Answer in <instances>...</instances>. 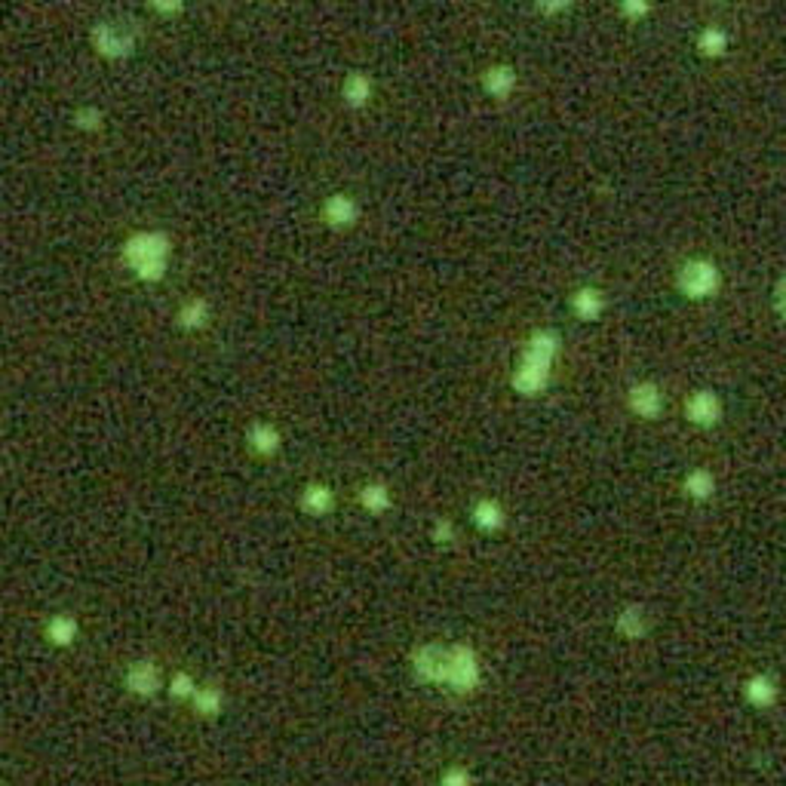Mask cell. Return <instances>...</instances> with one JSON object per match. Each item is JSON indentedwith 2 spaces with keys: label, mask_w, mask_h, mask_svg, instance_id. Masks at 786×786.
I'll return each mask as SVG.
<instances>
[{
  "label": "cell",
  "mask_w": 786,
  "mask_h": 786,
  "mask_svg": "<svg viewBox=\"0 0 786 786\" xmlns=\"http://www.w3.org/2000/svg\"><path fill=\"white\" fill-rule=\"evenodd\" d=\"M123 686L132 697L148 700L163 688V670H160L154 661H148V657H139V661H132L130 666H126Z\"/></svg>",
  "instance_id": "cell-8"
},
{
  "label": "cell",
  "mask_w": 786,
  "mask_h": 786,
  "mask_svg": "<svg viewBox=\"0 0 786 786\" xmlns=\"http://www.w3.org/2000/svg\"><path fill=\"white\" fill-rule=\"evenodd\" d=\"M449 661H452V645L443 642H424L412 652V676L421 686H445L449 679Z\"/></svg>",
  "instance_id": "cell-5"
},
{
  "label": "cell",
  "mask_w": 786,
  "mask_h": 786,
  "mask_svg": "<svg viewBox=\"0 0 786 786\" xmlns=\"http://www.w3.org/2000/svg\"><path fill=\"white\" fill-rule=\"evenodd\" d=\"M148 6H151V10H154L157 16H166V19H173V16L184 13L188 0H148Z\"/></svg>",
  "instance_id": "cell-30"
},
{
  "label": "cell",
  "mask_w": 786,
  "mask_h": 786,
  "mask_svg": "<svg viewBox=\"0 0 786 786\" xmlns=\"http://www.w3.org/2000/svg\"><path fill=\"white\" fill-rule=\"evenodd\" d=\"M175 323L184 332H203L209 323H213V304H209L203 295H194V299L182 301L179 314H175Z\"/></svg>",
  "instance_id": "cell-17"
},
{
  "label": "cell",
  "mask_w": 786,
  "mask_h": 786,
  "mask_svg": "<svg viewBox=\"0 0 786 786\" xmlns=\"http://www.w3.org/2000/svg\"><path fill=\"white\" fill-rule=\"evenodd\" d=\"M173 261V234L163 227H141L121 243V265L139 283H163Z\"/></svg>",
  "instance_id": "cell-1"
},
{
  "label": "cell",
  "mask_w": 786,
  "mask_h": 786,
  "mask_svg": "<svg viewBox=\"0 0 786 786\" xmlns=\"http://www.w3.org/2000/svg\"><path fill=\"white\" fill-rule=\"evenodd\" d=\"M470 519H473V526L483 531V535H498V531L507 526V510H504L501 501H495V498H479L470 510Z\"/></svg>",
  "instance_id": "cell-16"
},
{
  "label": "cell",
  "mask_w": 786,
  "mask_h": 786,
  "mask_svg": "<svg viewBox=\"0 0 786 786\" xmlns=\"http://www.w3.org/2000/svg\"><path fill=\"white\" fill-rule=\"evenodd\" d=\"M676 289L688 301H707L722 289V270L713 258H688L676 270Z\"/></svg>",
  "instance_id": "cell-4"
},
{
  "label": "cell",
  "mask_w": 786,
  "mask_h": 786,
  "mask_svg": "<svg viewBox=\"0 0 786 786\" xmlns=\"http://www.w3.org/2000/svg\"><path fill=\"white\" fill-rule=\"evenodd\" d=\"M188 704L194 709V716H200V719H218L225 709V691L218 686H200L197 695H194Z\"/></svg>",
  "instance_id": "cell-21"
},
{
  "label": "cell",
  "mask_w": 786,
  "mask_h": 786,
  "mask_svg": "<svg viewBox=\"0 0 786 786\" xmlns=\"http://www.w3.org/2000/svg\"><path fill=\"white\" fill-rule=\"evenodd\" d=\"M774 310L781 314V320L786 323V274L774 283Z\"/></svg>",
  "instance_id": "cell-32"
},
{
  "label": "cell",
  "mask_w": 786,
  "mask_h": 786,
  "mask_svg": "<svg viewBox=\"0 0 786 786\" xmlns=\"http://www.w3.org/2000/svg\"><path fill=\"white\" fill-rule=\"evenodd\" d=\"M695 47L704 58H722L728 53V34H725V28H719V25H707V28L697 34Z\"/></svg>",
  "instance_id": "cell-24"
},
{
  "label": "cell",
  "mask_w": 786,
  "mask_h": 786,
  "mask_svg": "<svg viewBox=\"0 0 786 786\" xmlns=\"http://www.w3.org/2000/svg\"><path fill=\"white\" fill-rule=\"evenodd\" d=\"M777 697H781V686L777 679H771L768 673H753L747 682H743V700L756 709H765V707H774Z\"/></svg>",
  "instance_id": "cell-15"
},
{
  "label": "cell",
  "mask_w": 786,
  "mask_h": 786,
  "mask_svg": "<svg viewBox=\"0 0 786 786\" xmlns=\"http://www.w3.org/2000/svg\"><path fill=\"white\" fill-rule=\"evenodd\" d=\"M479 686H483V664H479L477 648L464 645V642H455L445 688H452L455 695H473Z\"/></svg>",
  "instance_id": "cell-6"
},
{
  "label": "cell",
  "mask_w": 786,
  "mask_h": 786,
  "mask_svg": "<svg viewBox=\"0 0 786 786\" xmlns=\"http://www.w3.org/2000/svg\"><path fill=\"white\" fill-rule=\"evenodd\" d=\"M78 633H80L78 618H74V614H65V612L53 614V618L44 624V636H47L49 645H56V648H71L74 642H78Z\"/></svg>",
  "instance_id": "cell-20"
},
{
  "label": "cell",
  "mask_w": 786,
  "mask_h": 786,
  "mask_svg": "<svg viewBox=\"0 0 786 786\" xmlns=\"http://www.w3.org/2000/svg\"><path fill=\"white\" fill-rule=\"evenodd\" d=\"M452 538H455L452 519H436L434 522V540H436V544H452Z\"/></svg>",
  "instance_id": "cell-31"
},
{
  "label": "cell",
  "mask_w": 786,
  "mask_h": 786,
  "mask_svg": "<svg viewBox=\"0 0 786 786\" xmlns=\"http://www.w3.org/2000/svg\"><path fill=\"white\" fill-rule=\"evenodd\" d=\"M574 6V0H535V13L544 19H560Z\"/></svg>",
  "instance_id": "cell-29"
},
{
  "label": "cell",
  "mask_w": 786,
  "mask_h": 786,
  "mask_svg": "<svg viewBox=\"0 0 786 786\" xmlns=\"http://www.w3.org/2000/svg\"><path fill=\"white\" fill-rule=\"evenodd\" d=\"M725 415V405H722V396L716 391H695L686 400V418L688 424H695L700 430H709L716 427Z\"/></svg>",
  "instance_id": "cell-9"
},
{
  "label": "cell",
  "mask_w": 786,
  "mask_h": 786,
  "mask_svg": "<svg viewBox=\"0 0 786 786\" xmlns=\"http://www.w3.org/2000/svg\"><path fill=\"white\" fill-rule=\"evenodd\" d=\"M682 492H686L691 501L704 504L709 501V498L716 495V477L709 473L707 467H695L686 473V479H682Z\"/></svg>",
  "instance_id": "cell-23"
},
{
  "label": "cell",
  "mask_w": 786,
  "mask_h": 786,
  "mask_svg": "<svg viewBox=\"0 0 786 786\" xmlns=\"http://www.w3.org/2000/svg\"><path fill=\"white\" fill-rule=\"evenodd\" d=\"M517 87H519V71L510 62H495L479 74V89L495 101H507L517 92Z\"/></svg>",
  "instance_id": "cell-10"
},
{
  "label": "cell",
  "mask_w": 786,
  "mask_h": 786,
  "mask_svg": "<svg viewBox=\"0 0 786 786\" xmlns=\"http://www.w3.org/2000/svg\"><path fill=\"white\" fill-rule=\"evenodd\" d=\"M614 630H618L624 639H645L648 630H652V621H648L645 608L639 603H630V605H624L618 612V618H614Z\"/></svg>",
  "instance_id": "cell-18"
},
{
  "label": "cell",
  "mask_w": 786,
  "mask_h": 786,
  "mask_svg": "<svg viewBox=\"0 0 786 786\" xmlns=\"http://www.w3.org/2000/svg\"><path fill=\"white\" fill-rule=\"evenodd\" d=\"M569 308H571V314L581 320V323H596V320L605 314L608 299H605V292L599 289V286L587 283V286H578V289L571 292Z\"/></svg>",
  "instance_id": "cell-12"
},
{
  "label": "cell",
  "mask_w": 786,
  "mask_h": 786,
  "mask_svg": "<svg viewBox=\"0 0 786 786\" xmlns=\"http://www.w3.org/2000/svg\"><path fill=\"white\" fill-rule=\"evenodd\" d=\"M562 351V335L556 329H535L529 335L526 348L519 353V362L510 375V387L513 393L519 396H538L547 391L553 378V366L556 357Z\"/></svg>",
  "instance_id": "cell-2"
},
{
  "label": "cell",
  "mask_w": 786,
  "mask_h": 786,
  "mask_svg": "<svg viewBox=\"0 0 786 786\" xmlns=\"http://www.w3.org/2000/svg\"><path fill=\"white\" fill-rule=\"evenodd\" d=\"M627 405L636 418L652 421L664 412V393L655 382H636L627 391Z\"/></svg>",
  "instance_id": "cell-11"
},
{
  "label": "cell",
  "mask_w": 786,
  "mask_h": 786,
  "mask_svg": "<svg viewBox=\"0 0 786 786\" xmlns=\"http://www.w3.org/2000/svg\"><path fill=\"white\" fill-rule=\"evenodd\" d=\"M320 218H323V225L329 227V231H353V227L360 225L362 218V206L360 200L353 197V194H344V191H335L329 194V197H323V203H320Z\"/></svg>",
  "instance_id": "cell-7"
},
{
  "label": "cell",
  "mask_w": 786,
  "mask_h": 786,
  "mask_svg": "<svg viewBox=\"0 0 786 786\" xmlns=\"http://www.w3.org/2000/svg\"><path fill=\"white\" fill-rule=\"evenodd\" d=\"M246 445L258 458H274V455L283 449V434H280V427L270 424V421H252L246 427Z\"/></svg>",
  "instance_id": "cell-14"
},
{
  "label": "cell",
  "mask_w": 786,
  "mask_h": 786,
  "mask_svg": "<svg viewBox=\"0 0 786 786\" xmlns=\"http://www.w3.org/2000/svg\"><path fill=\"white\" fill-rule=\"evenodd\" d=\"M618 6H621V16L627 22H645L655 10L652 0H618Z\"/></svg>",
  "instance_id": "cell-27"
},
{
  "label": "cell",
  "mask_w": 786,
  "mask_h": 786,
  "mask_svg": "<svg viewBox=\"0 0 786 786\" xmlns=\"http://www.w3.org/2000/svg\"><path fill=\"white\" fill-rule=\"evenodd\" d=\"M360 507L366 513H372V517H382V513H387L393 507V495H391V486L387 483H366L360 488Z\"/></svg>",
  "instance_id": "cell-22"
},
{
  "label": "cell",
  "mask_w": 786,
  "mask_h": 786,
  "mask_svg": "<svg viewBox=\"0 0 786 786\" xmlns=\"http://www.w3.org/2000/svg\"><path fill=\"white\" fill-rule=\"evenodd\" d=\"M89 47L105 62H123V58L135 56V49H139V34L126 22L101 19L89 28Z\"/></svg>",
  "instance_id": "cell-3"
},
{
  "label": "cell",
  "mask_w": 786,
  "mask_h": 786,
  "mask_svg": "<svg viewBox=\"0 0 786 786\" xmlns=\"http://www.w3.org/2000/svg\"><path fill=\"white\" fill-rule=\"evenodd\" d=\"M105 121H108L105 108L92 105V101H87V105H78V108H74V114H71L74 130H80L87 135H96V132L105 130Z\"/></svg>",
  "instance_id": "cell-25"
},
{
  "label": "cell",
  "mask_w": 786,
  "mask_h": 786,
  "mask_svg": "<svg viewBox=\"0 0 786 786\" xmlns=\"http://www.w3.org/2000/svg\"><path fill=\"white\" fill-rule=\"evenodd\" d=\"M375 99V80L366 71H348L341 80V101L351 111H366Z\"/></svg>",
  "instance_id": "cell-13"
},
{
  "label": "cell",
  "mask_w": 786,
  "mask_h": 786,
  "mask_svg": "<svg viewBox=\"0 0 786 786\" xmlns=\"http://www.w3.org/2000/svg\"><path fill=\"white\" fill-rule=\"evenodd\" d=\"M439 786H473V771L467 765H449L439 774Z\"/></svg>",
  "instance_id": "cell-28"
},
{
  "label": "cell",
  "mask_w": 786,
  "mask_h": 786,
  "mask_svg": "<svg viewBox=\"0 0 786 786\" xmlns=\"http://www.w3.org/2000/svg\"><path fill=\"white\" fill-rule=\"evenodd\" d=\"M197 679H194L191 673H173V679H169V695H173L175 700H191L194 695H197Z\"/></svg>",
  "instance_id": "cell-26"
},
{
  "label": "cell",
  "mask_w": 786,
  "mask_h": 786,
  "mask_svg": "<svg viewBox=\"0 0 786 786\" xmlns=\"http://www.w3.org/2000/svg\"><path fill=\"white\" fill-rule=\"evenodd\" d=\"M299 504L308 517H329L335 510V492L326 483H308L301 488Z\"/></svg>",
  "instance_id": "cell-19"
}]
</instances>
